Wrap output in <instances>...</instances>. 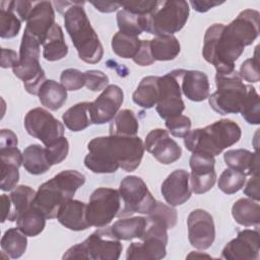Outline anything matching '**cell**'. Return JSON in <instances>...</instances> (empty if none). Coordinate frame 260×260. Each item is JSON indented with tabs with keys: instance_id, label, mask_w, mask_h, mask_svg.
I'll return each mask as SVG.
<instances>
[{
	"instance_id": "cell-52",
	"label": "cell",
	"mask_w": 260,
	"mask_h": 260,
	"mask_svg": "<svg viewBox=\"0 0 260 260\" xmlns=\"http://www.w3.org/2000/svg\"><path fill=\"white\" fill-rule=\"evenodd\" d=\"M19 57L16 52L10 49H1V67L2 68H13L17 65Z\"/></svg>"
},
{
	"instance_id": "cell-1",
	"label": "cell",
	"mask_w": 260,
	"mask_h": 260,
	"mask_svg": "<svg viewBox=\"0 0 260 260\" xmlns=\"http://www.w3.org/2000/svg\"><path fill=\"white\" fill-rule=\"evenodd\" d=\"M87 149L84 165L95 174H112L119 168L133 172L142 160L144 143L138 136L109 135L91 139Z\"/></svg>"
},
{
	"instance_id": "cell-57",
	"label": "cell",
	"mask_w": 260,
	"mask_h": 260,
	"mask_svg": "<svg viewBox=\"0 0 260 260\" xmlns=\"http://www.w3.org/2000/svg\"><path fill=\"white\" fill-rule=\"evenodd\" d=\"M1 203H2V222L7 220L8 215L10 213V199L9 195L2 194L1 195Z\"/></svg>"
},
{
	"instance_id": "cell-45",
	"label": "cell",
	"mask_w": 260,
	"mask_h": 260,
	"mask_svg": "<svg viewBox=\"0 0 260 260\" xmlns=\"http://www.w3.org/2000/svg\"><path fill=\"white\" fill-rule=\"evenodd\" d=\"M46 155L51 166L62 162L68 155L69 143L66 137H61L50 146H46Z\"/></svg>"
},
{
	"instance_id": "cell-41",
	"label": "cell",
	"mask_w": 260,
	"mask_h": 260,
	"mask_svg": "<svg viewBox=\"0 0 260 260\" xmlns=\"http://www.w3.org/2000/svg\"><path fill=\"white\" fill-rule=\"evenodd\" d=\"M246 177V174L228 168L218 179V189L228 195L234 194L244 187Z\"/></svg>"
},
{
	"instance_id": "cell-47",
	"label": "cell",
	"mask_w": 260,
	"mask_h": 260,
	"mask_svg": "<svg viewBox=\"0 0 260 260\" xmlns=\"http://www.w3.org/2000/svg\"><path fill=\"white\" fill-rule=\"evenodd\" d=\"M166 127L173 136L184 138L191 130V120L185 115H177L166 120Z\"/></svg>"
},
{
	"instance_id": "cell-7",
	"label": "cell",
	"mask_w": 260,
	"mask_h": 260,
	"mask_svg": "<svg viewBox=\"0 0 260 260\" xmlns=\"http://www.w3.org/2000/svg\"><path fill=\"white\" fill-rule=\"evenodd\" d=\"M216 91L208 96L211 109L219 115L237 114L241 112L248 92L239 72H220L215 74Z\"/></svg>"
},
{
	"instance_id": "cell-42",
	"label": "cell",
	"mask_w": 260,
	"mask_h": 260,
	"mask_svg": "<svg viewBox=\"0 0 260 260\" xmlns=\"http://www.w3.org/2000/svg\"><path fill=\"white\" fill-rule=\"evenodd\" d=\"M240 113L247 123L252 125H258L260 123L259 94L252 85H248L247 96Z\"/></svg>"
},
{
	"instance_id": "cell-33",
	"label": "cell",
	"mask_w": 260,
	"mask_h": 260,
	"mask_svg": "<svg viewBox=\"0 0 260 260\" xmlns=\"http://www.w3.org/2000/svg\"><path fill=\"white\" fill-rule=\"evenodd\" d=\"M23 164L25 171L31 175L45 174L51 168L46 155V149L40 144H30L23 150Z\"/></svg>"
},
{
	"instance_id": "cell-23",
	"label": "cell",
	"mask_w": 260,
	"mask_h": 260,
	"mask_svg": "<svg viewBox=\"0 0 260 260\" xmlns=\"http://www.w3.org/2000/svg\"><path fill=\"white\" fill-rule=\"evenodd\" d=\"M259 17L257 10L246 9L243 10L226 28L244 45V47L251 45L259 35Z\"/></svg>"
},
{
	"instance_id": "cell-28",
	"label": "cell",
	"mask_w": 260,
	"mask_h": 260,
	"mask_svg": "<svg viewBox=\"0 0 260 260\" xmlns=\"http://www.w3.org/2000/svg\"><path fill=\"white\" fill-rule=\"evenodd\" d=\"M68 54V46L65 43L61 26L55 23L43 43V57L47 61H58Z\"/></svg>"
},
{
	"instance_id": "cell-29",
	"label": "cell",
	"mask_w": 260,
	"mask_h": 260,
	"mask_svg": "<svg viewBox=\"0 0 260 260\" xmlns=\"http://www.w3.org/2000/svg\"><path fill=\"white\" fill-rule=\"evenodd\" d=\"M159 76H146L141 79L132 94L133 102L144 109L154 107L159 99Z\"/></svg>"
},
{
	"instance_id": "cell-27",
	"label": "cell",
	"mask_w": 260,
	"mask_h": 260,
	"mask_svg": "<svg viewBox=\"0 0 260 260\" xmlns=\"http://www.w3.org/2000/svg\"><path fill=\"white\" fill-rule=\"evenodd\" d=\"M41 104L51 111H57L67 101V89L53 79L46 80L38 92Z\"/></svg>"
},
{
	"instance_id": "cell-26",
	"label": "cell",
	"mask_w": 260,
	"mask_h": 260,
	"mask_svg": "<svg viewBox=\"0 0 260 260\" xmlns=\"http://www.w3.org/2000/svg\"><path fill=\"white\" fill-rule=\"evenodd\" d=\"M236 222L244 226H256L260 223V205L251 198H240L232 207Z\"/></svg>"
},
{
	"instance_id": "cell-20",
	"label": "cell",
	"mask_w": 260,
	"mask_h": 260,
	"mask_svg": "<svg viewBox=\"0 0 260 260\" xmlns=\"http://www.w3.org/2000/svg\"><path fill=\"white\" fill-rule=\"evenodd\" d=\"M190 174L179 169L171 173L161 184V194L171 206L184 204L191 197L192 190L190 187Z\"/></svg>"
},
{
	"instance_id": "cell-55",
	"label": "cell",
	"mask_w": 260,
	"mask_h": 260,
	"mask_svg": "<svg viewBox=\"0 0 260 260\" xmlns=\"http://www.w3.org/2000/svg\"><path fill=\"white\" fill-rule=\"evenodd\" d=\"M223 1L219 2V1H208V0H203V1H191L190 4L192 5L193 9L198 11V12H206L208 11L210 8H213L215 6H218L220 4H222Z\"/></svg>"
},
{
	"instance_id": "cell-25",
	"label": "cell",
	"mask_w": 260,
	"mask_h": 260,
	"mask_svg": "<svg viewBox=\"0 0 260 260\" xmlns=\"http://www.w3.org/2000/svg\"><path fill=\"white\" fill-rule=\"evenodd\" d=\"M223 159L225 165L233 170L242 172L246 176L258 174V153L248 149H230L224 152Z\"/></svg>"
},
{
	"instance_id": "cell-40",
	"label": "cell",
	"mask_w": 260,
	"mask_h": 260,
	"mask_svg": "<svg viewBox=\"0 0 260 260\" xmlns=\"http://www.w3.org/2000/svg\"><path fill=\"white\" fill-rule=\"evenodd\" d=\"M117 23L119 31L126 35L138 37L144 31V15H137L125 9L118 11Z\"/></svg>"
},
{
	"instance_id": "cell-49",
	"label": "cell",
	"mask_w": 260,
	"mask_h": 260,
	"mask_svg": "<svg viewBox=\"0 0 260 260\" xmlns=\"http://www.w3.org/2000/svg\"><path fill=\"white\" fill-rule=\"evenodd\" d=\"M85 74V85L92 91L104 90L109 83V77L101 70H87Z\"/></svg>"
},
{
	"instance_id": "cell-54",
	"label": "cell",
	"mask_w": 260,
	"mask_h": 260,
	"mask_svg": "<svg viewBox=\"0 0 260 260\" xmlns=\"http://www.w3.org/2000/svg\"><path fill=\"white\" fill-rule=\"evenodd\" d=\"M17 146V136L9 129H2L0 133V148Z\"/></svg>"
},
{
	"instance_id": "cell-34",
	"label": "cell",
	"mask_w": 260,
	"mask_h": 260,
	"mask_svg": "<svg viewBox=\"0 0 260 260\" xmlns=\"http://www.w3.org/2000/svg\"><path fill=\"white\" fill-rule=\"evenodd\" d=\"M150 51L154 61H171L179 55L181 46L174 36H159L150 40Z\"/></svg>"
},
{
	"instance_id": "cell-56",
	"label": "cell",
	"mask_w": 260,
	"mask_h": 260,
	"mask_svg": "<svg viewBox=\"0 0 260 260\" xmlns=\"http://www.w3.org/2000/svg\"><path fill=\"white\" fill-rule=\"evenodd\" d=\"M96 10L105 13H110L118 10L121 7V3L117 2H90Z\"/></svg>"
},
{
	"instance_id": "cell-50",
	"label": "cell",
	"mask_w": 260,
	"mask_h": 260,
	"mask_svg": "<svg viewBox=\"0 0 260 260\" xmlns=\"http://www.w3.org/2000/svg\"><path fill=\"white\" fill-rule=\"evenodd\" d=\"M157 1H131L122 2L121 6L123 9L132 12L137 15H147L155 7Z\"/></svg>"
},
{
	"instance_id": "cell-44",
	"label": "cell",
	"mask_w": 260,
	"mask_h": 260,
	"mask_svg": "<svg viewBox=\"0 0 260 260\" xmlns=\"http://www.w3.org/2000/svg\"><path fill=\"white\" fill-rule=\"evenodd\" d=\"M1 167V180L0 188L2 191H10L16 187L19 181V167L16 165L0 161Z\"/></svg>"
},
{
	"instance_id": "cell-46",
	"label": "cell",
	"mask_w": 260,
	"mask_h": 260,
	"mask_svg": "<svg viewBox=\"0 0 260 260\" xmlns=\"http://www.w3.org/2000/svg\"><path fill=\"white\" fill-rule=\"evenodd\" d=\"M60 81L67 90H78L85 85V74L78 69L68 68L62 71Z\"/></svg>"
},
{
	"instance_id": "cell-53",
	"label": "cell",
	"mask_w": 260,
	"mask_h": 260,
	"mask_svg": "<svg viewBox=\"0 0 260 260\" xmlns=\"http://www.w3.org/2000/svg\"><path fill=\"white\" fill-rule=\"evenodd\" d=\"M244 194L247 195L249 198L259 201L260 194H259V184H258V174L251 176L248 183L246 184V187L244 189Z\"/></svg>"
},
{
	"instance_id": "cell-5",
	"label": "cell",
	"mask_w": 260,
	"mask_h": 260,
	"mask_svg": "<svg viewBox=\"0 0 260 260\" xmlns=\"http://www.w3.org/2000/svg\"><path fill=\"white\" fill-rule=\"evenodd\" d=\"M244 45L222 23L209 26L204 36L203 58L212 64L217 73L235 70V62L244 52Z\"/></svg>"
},
{
	"instance_id": "cell-31",
	"label": "cell",
	"mask_w": 260,
	"mask_h": 260,
	"mask_svg": "<svg viewBox=\"0 0 260 260\" xmlns=\"http://www.w3.org/2000/svg\"><path fill=\"white\" fill-rule=\"evenodd\" d=\"M62 120L65 126L73 132L86 129L90 124H92L90 102H82L70 107L62 115Z\"/></svg>"
},
{
	"instance_id": "cell-37",
	"label": "cell",
	"mask_w": 260,
	"mask_h": 260,
	"mask_svg": "<svg viewBox=\"0 0 260 260\" xmlns=\"http://www.w3.org/2000/svg\"><path fill=\"white\" fill-rule=\"evenodd\" d=\"M27 236H25L18 228L7 230L1 239V249L9 258L17 259L21 257L27 247Z\"/></svg>"
},
{
	"instance_id": "cell-16",
	"label": "cell",
	"mask_w": 260,
	"mask_h": 260,
	"mask_svg": "<svg viewBox=\"0 0 260 260\" xmlns=\"http://www.w3.org/2000/svg\"><path fill=\"white\" fill-rule=\"evenodd\" d=\"M188 239L190 244L198 250H206L211 247L215 239V226L213 217L203 209H195L190 212L187 219Z\"/></svg>"
},
{
	"instance_id": "cell-21",
	"label": "cell",
	"mask_w": 260,
	"mask_h": 260,
	"mask_svg": "<svg viewBox=\"0 0 260 260\" xmlns=\"http://www.w3.org/2000/svg\"><path fill=\"white\" fill-rule=\"evenodd\" d=\"M55 24V12L50 1L35 4L27 19L24 30L35 37L41 45L45 42L50 29Z\"/></svg>"
},
{
	"instance_id": "cell-15",
	"label": "cell",
	"mask_w": 260,
	"mask_h": 260,
	"mask_svg": "<svg viewBox=\"0 0 260 260\" xmlns=\"http://www.w3.org/2000/svg\"><path fill=\"white\" fill-rule=\"evenodd\" d=\"M190 187L195 194L208 192L215 184L216 173L214 156L203 152H192L190 157Z\"/></svg>"
},
{
	"instance_id": "cell-14",
	"label": "cell",
	"mask_w": 260,
	"mask_h": 260,
	"mask_svg": "<svg viewBox=\"0 0 260 260\" xmlns=\"http://www.w3.org/2000/svg\"><path fill=\"white\" fill-rule=\"evenodd\" d=\"M159 99L156 104V112L160 118L167 120L181 115L185 110V104L181 96V86L178 70L158 77Z\"/></svg>"
},
{
	"instance_id": "cell-39",
	"label": "cell",
	"mask_w": 260,
	"mask_h": 260,
	"mask_svg": "<svg viewBox=\"0 0 260 260\" xmlns=\"http://www.w3.org/2000/svg\"><path fill=\"white\" fill-rule=\"evenodd\" d=\"M141 45V40L138 37L126 35L118 31L112 38V50L113 52L124 59H133L137 54Z\"/></svg>"
},
{
	"instance_id": "cell-4",
	"label": "cell",
	"mask_w": 260,
	"mask_h": 260,
	"mask_svg": "<svg viewBox=\"0 0 260 260\" xmlns=\"http://www.w3.org/2000/svg\"><path fill=\"white\" fill-rule=\"evenodd\" d=\"M241 135V128L236 122L222 119L204 128L190 131L184 137V144L191 152H203L215 156L237 143Z\"/></svg>"
},
{
	"instance_id": "cell-6",
	"label": "cell",
	"mask_w": 260,
	"mask_h": 260,
	"mask_svg": "<svg viewBox=\"0 0 260 260\" xmlns=\"http://www.w3.org/2000/svg\"><path fill=\"white\" fill-rule=\"evenodd\" d=\"M189 10L187 1H157L154 9L144 15V31L155 37L173 36L186 24Z\"/></svg>"
},
{
	"instance_id": "cell-36",
	"label": "cell",
	"mask_w": 260,
	"mask_h": 260,
	"mask_svg": "<svg viewBox=\"0 0 260 260\" xmlns=\"http://www.w3.org/2000/svg\"><path fill=\"white\" fill-rule=\"evenodd\" d=\"M139 124L132 110L124 109L119 111L110 123V135L116 136H137Z\"/></svg>"
},
{
	"instance_id": "cell-43",
	"label": "cell",
	"mask_w": 260,
	"mask_h": 260,
	"mask_svg": "<svg viewBox=\"0 0 260 260\" xmlns=\"http://www.w3.org/2000/svg\"><path fill=\"white\" fill-rule=\"evenodd\" d=\"M147 217L154 219L167 226V229H173L177 223V210L171 205H167L160 201H156L154 208L147 214Z\"/></svg>"
},
{
	"instance_id": "cell-11",
	"label": "cell",
	"mask_w": 260,
	"mask_h": 260,
	"mask_svg": "<svg viewBox=\"0 0 260 260\" xmlns=\"http://www.w3.org/2000/svg\"><path fill=\"white\" fill-rule=\"evenodd\" d=\"M121 208L118 217L131 216L134 213L148 214L155 206L156 200L144 181L138 176L125 177L119 187Z\"/></svg>"
},
{
	"instance_id": "cell-48",
	"label": "cell",
	"mask_w": 260,
	"mask_h": 260,
	"mask_svg": "<svg viewBox=\"0 0 260 260\" xmlns=\"http://www.w3.org/2000/svg\"><path fill=\"white\" fill-rule=\"evenodd\" d=\"M258 48L259 47L257 46L254 57L245 60L240 66L239 74L242 77V79H244L248 82H258L260 79L259 59H258V55H257Z\"/></svg>"
},
{
	"instance_id": "cell-9",
	"label": "cell",
	"mask_w": 260,
	"mask_h": 260,
	"mask_svg": "<svg viewBox=\"0 0 260 260\" xmlns=\"http://www.w3.org/2000/svg\"><path fill=\"white\" fill-rule=\"evenodd\" d=\"M40 45L35 37L24 30L19 49V60L12 68L14 75L23 81L25 90L30 94H38L40 87L47 80L40 64Z\"/></svg>"
},
{
	"instance_id": "cell-17",
	"label": "cell",
	"mask_w": 260,
	"mask_h": 260,
	"mask_svg": "<svg viewBox=\"0 0 260 260\" xmlns=\"http://www.w3.org/2000/svg\"><path fill=\"white\" fill-rule=\"evenodd\" d=\"M124 101V93L116 84L108 85L103 92L90 102V115L92 124L102 125L111 122Z\"/></svg>"
},
{
	"instance_id": "cell-2",
	"label": "cell",
	"mask_w": 260,
	"mask_h": 260,
	"mask_svg": "<svg viewBox=\"0 0 260 260\" xmlns=\"http://www.w3.org/2000/svg\"><path fill=\"white\" fill-rule=\"evenodd\" d=\"M84 183L85 176L78 171H62L39 187L32 206L40 210L47 219L55 218L60 207L72 199L76 190Z\"/></svg>"
},
{
	"instance_id": "cell-18",
	"label": "cell",
	"mask_w": 260,
	"mask_h": 260,
	"mask_svg": "<svg viewBox=\"0 0 260 260\" xmlns=\"http://www.w3.org/2000/svg\"><path fill=\"white\" fill-rule=\"evenodd\" d=\"M144 149L162 165H171L182 155V148L170 137L167 130L156 128L151 130L145 137Z\"/></svg>"
},
{
	"instance_id": "cell-51",
	"label": "cell",
	"mask_w": 260,
	"mask_h": 260,
	"mask_svg": "<svg viewBox=\"0 0 260 260\" xmlns=\"http://www.w3.org/2000/svg\"><path fill=\"white\" fill-rule=\"evenodd\" d=\"M133 61L139 66H148L154 62L150 51V40H141L140 48Z\"/></svg>"
},
{
	"instance_id": "cell-3",
	"label": "cell",
	"mask_w": 260,
	"mask_h": 260,
	"mask_svg": "<svg viewBox=\"0 0 260 260\" xmlns=\"http://www.w3.org/2000/svg\"><path fill=\"white\" fill-rule=\"evenodd\" d=\"M83 2H73L64 12V23L78 53L79 59L88 64L99 63L104 55L103 45L81 6Z\"/></svg>"
},
{
	"instance_id": "cell-30",
	"label": "cell",
	"mask_w": 260,
	"mask_h": 260,
	"mask_svg": "<svg viewBox=\"0 0 260 260\" xmlns=\"http://www.w3.org/2000/svg\"><path fill=\"white\" fill-rule=\"evenodd\" d=\"M146 219L143 216H134L118 219L110 226L114 236L120 241L140 239L145 230Z\"/></svg>"
},
{
	"instance_id": "cell-38",
	"label": "cell",
	"mask_w": 260,
	"mask_h": 260,
	"mask_svg": "<svg viewBox=\"0 0 260 260\" xmlns=\"http://www.w3.org/2000/svg\"><path fill=\"white\" fill-rule=\"evenodd\" d=\"M46 219L44 214L31 205L16 219V225L25 236L36 237L45 229Z\"/></svg>"
},
{
	"instance_id": "cell-19",
	"label": "cell",
	"mask_w": 260,
	"mask_h": 260,
	"mask_svg": "<svg viewBox=\"0 0 260 260\" xmlns=\"http://www.w3.org/2000/svg\"><path fill=\"white\" fill-rule=\"evenodd\" d=\"M259 250L258 230H243L224 246L221 251V258L226 260H257Z\"/></svg>"
},
{
	"instance_id": "cell-12",
	"label": "cell",
	"mask_w": 260,
	"mask_h": 260,
	"mask_svg": "<svg viewBox=\"0 0 260 260\" xmlns=\"http://www.w3.org/2000/svg\"><path fill=\"white\" fill-rule=\"evenodd\" d=\"M121 208L119 190L101 187L95 189L86 206V219L90 226L105 228L116 217Z\"/></svg>"
},
{
	"instance_id": "cell-10",
	"label": "cell",
	"mask_w": 260,
	"mask_h": 260,
	"mask_svg": "<svg viewBox=\"0 0 260 260\" xmlns=\"http://www.w3.org/2000/svg\"><path fill=\"white\" fill-rule=\"evenodd\" d=\"M145 219V230L140 241L131 243L127 248V260H159L167 255V226L147 216Z\"/></svg>"
},
{
	"instance_id": "cell-35",
	"label": "cell",
	"mask_w": 260,
	"mask_h": 260,
	"mask_svg": "<svg viewBox=\"0 0 260 260\" xmlns=\"http://www.w3.org/2000/svg\"><path fill=\"white\" fill-rule=\"evenodd\" d=\"M21 27V19L16 13L13 1L0 2V37L12 39L16 37Z\"/></svg>"
},
{
	"instance_id": "cell-32",
	"label": "cell",
	"mask_w": 260,
	"mask_h": 260,
	"mask_svg": "<svg viewBox=\"0 0 260 260\" xmlns=\"http://www.w3.org/2000/svg\"><path fill=\"white\" fill-rule=\"evenodd\" d=\"M36 196V191L26 185L16 186L9 194L10 213L7 220H16L24 211L31 207Z\"/></svg>"
},
{
	"instance_id": "cell-13",
	"label": "cell",
	"mask_w": 260,
	"mask_h": 260,
	"mask_svg": "<svg viewBox=\"0 0 260 260\" xmlns=\"http://www.w3.org/2000/svg\"><path fill=\"white\" fill-rule=\"evenodd\" d=\"M24 128L45 146L52 145L64 136V125L43 108H35L27 112L24 117Z\"/></svg>"
},
{
	"instance_id": "cell-22",
	"label": "cell",
	"mask_w": 260,
	"mask_h": 260,
	"mask_svg": "<svg viewBox=\"0 0 260 260\" xmlns=\"http://www.w3.org/2000/svg\"><path fill=\"white\" fill-rule=\"evenodd\" d=\"M181 91L193 102H202L209 96V80L207 75L199 70L177 69Z\"/></svg>"
},
{
	"instance_id": "cell-8",
	"label": "cell",
	"mask_w": 260,
	"mask_h": 260,
	"mask_svg": "<svg viewBox=\"0 0 260 260\" xmlns=\"http://www.w3.org/2000/svg\"><path fill=\"white\" fill-rule=\"evenodd\" d=\"M123 246L110 228H99L83 242L72 246L63 255V259L117 260Z\"/></svg>"
},
{
	"instance_id": "cell-24",
	"label": "cell",
	"mask_w": 260,
	"mask_h": 260,
	"mask_svg": "<svg viewBox=\"0 0 260 260\" xmlns=\"http://www.w3.org/2000/svg\"><path fill=\"white\" fill-rule=\"evenodd\" d=\"M86 206L84 202L72 198L60 207L57 219L71 231H84L90 226L86 219Z\"/></svg>"
}]
</instances>
